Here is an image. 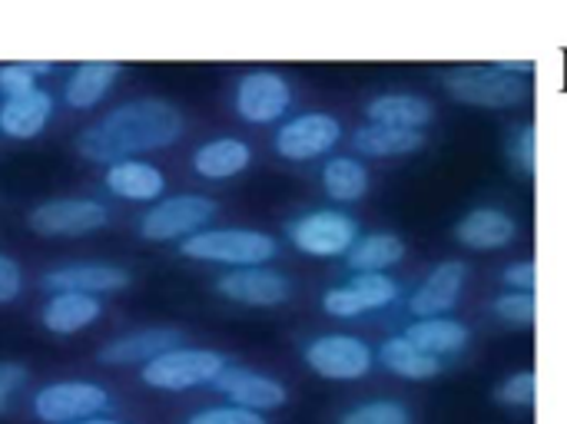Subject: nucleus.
I'll list each match as a JSON object with an SVG mask.
<instances>
[{
	"instance_id": "obj_1",
	"label": "nucleus",
	"mask_w": 567,
	"mask_h": 424,
	"mask_svg": "<svg viewBox=\"0 0 567 424\" xmlns=\"http://www.w3.org/2000/svg\"><path fill=\"white\" fill-rule=\"evenodd\" d=\"M183 136V113L169 100H133L110 110L76 136V153L90 163H123L136 153L166 149Z\"/></svg>"
},
{
	"instance_id": "obj_2",
	"label": "nucleus",
	"mask_w": 567,
	"mask_h": 424,
	"mask_svg": "<svg viewBox=\"0 0 567 424\" xmlns=\"http://www.w3.org/2000/svg\"><path fill=\"white\" fill-rule=\"evenodd\" d=\"M445 90L452 100L478 110H508L528 100V80L502 70L498 63H475L445 73Z\"/></svg>"
},
{
	"instance_id": "obj_3",
	"label": "nucleus",
	"mask_w": 567,
	"mask_h": 424,
	"mask_svg": "<svg viewBox=\"0 0 567 424\" xmlns=\"http://www.w3.org/2000/svg\"><path fill=\"white\" fill-rule=\"evenodd\" d=\"M183 256L199 262H223V266H262L276 259L279 246L269 232L259 229H203L183 239Z\"/></svg>"
},
{
	"instance_id": "obj_4",
	"label": "nucleus",
	"mask_w": 567,
	"mask_h": 424,
	"mask_svg": "<svg viewBox=\"0 0 567 424\" xmlns=\"http://www.w3.org/2000/svg\"><path fill=\"white\" fill-rule=\"evenodd\" d=\"M226 359L209 349H169L150 365H143L140 379L156 392H189L199 385H213L226 372Z\"/></svg>"
},
{
	"instance_id": "obj_5",
	"label": "nucleus",
	"mask_w": 567,
	"mask_h": 424,
	"mask_svg": "<svg viewBox=\"0 0 567 424\" xmlns=\"http://www.w3.org/2000/svg\"><path fill=\"white\" fill-rule=\"evenodd\" d=\"M213 216H216V203L209 196H196V193L169 196V199H159L150 213H143L140 236L150 242L189 239L203 232Z\"/></svg>"
},
{
	"instance_id": "obj_6",
	"label": "nucleus",
	"mask_w": 567,
	"mask_h": 424,
	"mask_svg": "<svg viewBox=\"0 0 567 424\" xmlns=\"http://www.w3.org/2000/svg\"><path fill=\"white\" fill-rule=\"evenodd\" d=\"M289 239L299 252L329 259V256L349 252L359 242V226L352 216H346L339 209H316V213H306L296 223H289Z\"/></svg>"
},
{
	"instance_id": "obj_7",
	"label": "nucleus",
	"mask_w": 567,
	"mask_h": 424,
	"mask_svg": "<svg viewBox=\"0 0 567 424\" xmlns=\"http://www.w3.org/2000/svg\"><path fill=\"white\" fill-rule=\"evenodd\" d=\"M110 409V392L93 382H53L33 395V415L43 424H73Z\"/></svg>"
},
{
	"instance_id": "obj_8",
	"label": "nucleus",
	"mask_w": 567,
	"mask_h": 424,
	"mask_svg": "<svg viewBox=\"0 0 567 424\" xmlns=\"http://www.w3.org/2000/svg\"><path fill=\"white\" fill-rule=\"evenodd\" d=\"M306 365L329 382H355L372 369V349L355 335H319L306 345Z\"/></svg>"
},
{
	"instance_id": "obj_9",
	"label": "nucleus",
	"mask_w": 567,
	"mask_h": 424,
	"mask_svg": "<svg viewBox=\"0 0 567 424\" xmlns=\"http://www.w3.org/2000/svg\"><path fill=\"white\" fill-rule=\"evenodd\" d=\"M292 106V86L276 70H252L236 83V113L246 123H276Z\"/></svg>"
},
{
	"instance_id": "obj_10",
	"label": "nucleus",
	"mask_w": 567,
	"mask_h": 424,
	"mask_svg": "<svg viewBox=\"0 0 567 424\" xmlns=\"http://www.w3.org/2000/svg\"><path fill=\"white\" fill-rule=\"evenodd\" d=\"M30 229L37 236H86L110 223V213L96 199H47L30 213Z\"/></svg>"
},
{
	"instance_id": "obj_11",
	"label": "nucleus",
	"mask_w": 567,
	"mask_h": 424,
	"mask_svg": "<svg viewBox=\"0 0 567 424\" xmlns=\"http://www.w3.org/2000/svg\"><path fill=\"white\" fill-rule=\"evenodd\" d=\"M342 139V123L329 113H302L279 126L276 133V153L292 163H306L316 156H326Z\"/></svg>"
},
{
	"instance_id": "obj_12",
	"label": "nucleus",
	"mask_w": 567,
	"mask_h": 424,
	"mask_svg": "<svg viewBox=\"0 0 567 424\" xmlns=\"http://www.w3.org/2000/svg\"><path fill=\"white\" fill-rule=\"evenodd\" d=\"M216 292L229 302L239 306H252V309H269V306H282L292 296V286L282 272L266 269V266H243L226 272L216 282Z\"/></svg>"
},
{
	"instance_id": "obj_13",
	"label": "nucleus",
	"mask_w": 567,
	"mask_h": 424,
	"mask_svg": "<svg viewBox=\"0 0 567 424\" xmlns=\"http://www.w3.org/2000/svg\"><path fill=\"white\" fill-rule=\"evenodd\" d=\"M213 389L219 395H226L233 405L259 412V415L276 412L289 402V392L282 382H276L262 372H252V369H236V365H226V372L213 382Z\"/></svg>"
},
{
	"instance_id": "obj_14",
	"label": "nucleus",
	"mask_w": 567,
	"mask_h": 424,
	"mask_svg": "<svg viewBox=\"0 0 567 424\" xmlns=\"http://www.w3.org/2000/svg\"><path fill=\"white\" fill-rule=\"evenodd\" d=\"M183 345V332L169 329V325H156V329H140L130 335H120L113 342H106L96 352L100 365H113V369H126V365H150L153 359H159L169 349Z\"/></svg>"
},
{
	"instance_id": "obj_15",
	"label": "nucleus",
	"mask_w": 567,
	"mask_h": 424,
	"mask_svg": "<svg viewBox=\"0 0 567 424\" xmlns=\"http://www.w3.org/2000/svg\"><path fill=\"white\" fill-rule=\"evenodd\" d=\"M130 286V272L110 262H70L43 276L47 292H83V296H110Z\"/></svg>"
},
{
	"instance_id": "obj_16",
	"label": "nucleus",
	"mask_w": 567,
	"mask_h": 424,
	"mask_svg": "<svg viewBox=\"0 0 567 424\" xmlns=\"http://www.w3.org/2000/svg\"><path fill=\"white\" fill-rule=\"evenodd\" d=\"M465 279H468V266L458 262V259H449V262L435 266L429 272V279L409 299L412 316H419V319H439V316L452 312L458 306V299H462Z\"/></svg>"
},
{
	"instance_id": "obj_17",
	"label": "nucleus",
	"mask_w": 567,
	"mask_h": 424,
	"mask_svg": "<svg viewBox=\"0 0 567 424\" xmlns=\"http://www.w3.org/2000/svg\"><path fill=\"white\" fill-rule=\"evenodd\" d=\"M515 236H518L515 219L505 209H495V206H478L468 216H462V223L455 226V239L462 246L475 249V252L505 249V246L515 242Z\"/></svg>"
},
{
	"instance_id": "obj_18",
	"label": "nucleus",
	"mask_w": 567,
	"mask_h": 424,
	"mask_svg": "<svg viewBox=\"0 0 567 424\" xmlns=\"http://www.w3.org/2000/svg\"><path fill=\"white\" fill-rule=\"evenodd\" d=\"M53 116V96L47 90H30L23 96L3 100L0 106V133L10 139H33Z\"/></svg>"
},
{
	"instance_id": "obj_19",
	"label": "nucleus",
	"mask_w": 567,
	"mask_h": 424,
	"mask_svg": "<svg viewBox=\"0 0 567 424\" xmlns=\"http://www.w3.org/2000/svg\"><path fill=\"white\" fill-rule=\"evenodd\" d=\"M103 183L116 199H130V203H156L166 189V176L153 163H143V159L113 163Z\"/></svg>"
},
{
	"instance_id": "obj_20",
	"label": "nucleus",
	"mask_w": 567,
	"mask_h": 424,
	"mask_svg": "<svg viewBox=\"0 0 567 424\" xmlns=\"http://www.w3.org/2000/svg\"><path fill=\"white\" fill-rule=\"evenodd\" d=\"M103 306L96 296H83V292H53L50 302L43 306V329L53 335H76L83 329H90L100 319Z\"/></svg>"
},
{
	"instance_id": "obj_21",
	"label": "nucleus",
	"mask_w": 567,
	"mask_h": 424,
	"mask_svg": "<svg viewBox=\"0 0 567 424\" xmlns=\"http://www.w3.org/2000/svg\"><path fill=\"white\" fill-rule=\"evenodd\" d=\"M123 66L113 63V60H90V63H80L66 86H63V100L70 110H93L120 80Z\"/></svg>"
},
{
	"instance_id": "obj_22",
	"label": "nucleus",
	"mask_w": 567,
	"mask_h": 424,
	"mask_svg": "<svg viewBox=\"0 0 567 424\" xmlns=\"http://www.w3.org/2000/svg\"><path fill=\"white\" fill-rule=\"evenodd\" d=\"M365 116H369V123H382V126L425 130L435 113H432V103L425 96H415V93H382V96L369 100Z\"/></svg>"
},
{
	"instance_id": "obj_23",
	"label": "nucleus",
	"mask_w": 567,
	"mask_h": 424,
	"mask_svg": "<svg viewBox=\"0 0 567 424\" xmlns=\"http://www.w3.org/2000/svg\"><path fill=\"white\" fill-rule=\"evenodd\" d=\"M252 163V149L249 143L236 139V136H223V139H209L193 153V169L203 179H229L239 176L243 169H249Z\"/></svg>"
},
{
	"instance_id": "obj_24",
	"label": "nucleus",
	"mask_w": 567,
	"mask_h": 424,
	"mask_svg": "<svg viewBox=\"0 0 567 424\" xmlns=\"http://www.w3.org/2000/svg\"><path fill=\"white\" fill-rule=\"evenodd\" d=\"M352 146H355V153L375 156V159H385V156H409V153H419V149L425 146V133H422V130H399V126L365 123V126L355 130Z\"/></svg>"
},
{
	"instance_id": "obj_25",
	"label": "nucleus",
	"mask_w": 567,
	"mask_h": 424,
	"mask_svg": "<svg viewBox=\"0 0 567 424\" xmlns=\"http://www.w3.org/2000/svg\"><path fill=\"white\" fill-rule=\"evenodd\" d=\"M379 359H382V365H385L392 375L409 379V382H425V379H435V375L442 372V359L422 352V349L412 345L405 335H395V339L382 342Z\"/></svg>"
},
{
	"instance_id": "obj_26",
	"label": "nucleus",
	"mask_w": 567,
	"mask_h": 424,
	"mask_svg": "<svg viewBox=\"0 0 567 424\" xmlns=\"http://www.w3.org/2000/svg\"><path fill=\"white\" fill-rule=\"evenodd\" d=\"M405 339L412 345H419L422 352L445 359V355H458L468 345V329L455 319H419L415 325H409Z\"/></svg>"
},
{
	"instance_id": "obj_27",
	"label": "nucleus",
	"mask_w": 567,
	"mask_h": 424,
	"mask_svg": "<svg viewBox=\"0 0 567 424\" xmlns=\"http://www.w3.org/2000/svg\"><path fill=\"white\" fill-rule=\"evenodd\" d=\"M405 259V242L395 232H372L362 236L352 249H349V266L355 272H385L392 266H399Z\"/></svg>"
},
{
	"instance_id": "obj_28",
	"label": "nucleus",
	"mask_w": 567,
	"mask_h": 424,
	"mask_svg": "<svg viewBox=\"0 0 567 424\" xmlns=\"http://www.w3.org/2000/svg\"><path fill=\"white\" fill-rule=\"evenodd\" d=\"M322 186L336 203H355L369 193V169L355 156H336L322 169Z\"/></svg>"
},
{
	"instance_id": "obj_29",
	"label": "nucleus",
	"mask_w": 567,
	"mask_h": 424,
	"mask_svg": "<svg viewBox=\"0 0 567 424\" xmlns=\"http://www.w3.org/2000/svg\"><path fill=\"white\" fill-rule=\"evenodd\" d=\"M352 299L359 302L362 312H372V309H385L399 299V282L389 279L385 272H359L349 286Z\"/></svg>"
},
{
	"instance_id": "obj_30",
	"label": "nucleus",
	"mask_w": 567,
	"mask_h": 424,
	"mask_svg": "<svg viewBox=\"0 0 567 424\" xmlns=\"http://www.w3.org/2000/svg\"><path fill=\"white\" fill-rule=\"evenodd\" d=\"M339 424H412V415L405 405L385 399V402H369V405L346 412Z\"/></svg>"
},
{
	"instance_id": "obj_31",
	"label": "nucleus",
	"mask_w": 567,
	"mask_h": 424,
	"mask_svg": "<svg viewBox=\"0 0 567 424\" xmlns=\"http://www.w3.org/2000/svg\"><path fill=\"white\" fill-rule=\"evenodd\" d=\"M495 316L505 322V325H518V329H525V325H532L535 322V296L532 292H502L498 299H495Z\"/></svg>"
},
{
	"instance_id": "obj_32",
	"label": "nucleus",
	"mask_w": 567,
	"mask_h": 424,
	"mask_svg": "<svg viewBox=\"0 0 567 424\" xmlns=\"http://www.w3.org/2000/svg\"><path fill=\"white\" fill-rule=\"evenodd\" d=\"M498 402L512 405V409L535 405V372H518V375L505 379L502 389H498Z\"/></svg>"
},
{
	"instance_id": "obj_33",
	"label": "nucleus",
	"mask_w": 567,
	"mask_h": 424,
	"mask_svg": "<svg viewBox=\"0 0 567 424\" xmlns=\"http://www.w3.org/2000/svg\"><path fill=\"white\" fill-rule=\"evenodd\" d=\"M186 424H266L259 412L239 409V405H223V409H203Z\"/></svg>"
},
{
	"instance_id": "obj_34",
	"label": "nucleus",
	"mask_w": 567,
	"mask_h": 424,
	"mask_svg": "<svg viewBox=\"0 0 567 424\" xmlns=\"http://www.w3.org/2000/svg\"><path fill=\"white\" fill-rule=\"evenodd\" d=\"M30 90H37V76L27 70V63H3V66H0V93H3L7 100L23 96V93H30Z\"/></svg>"
},
{
	"instance_id": "obj_35",
	"label": "nucleus",
	"mask_w": 567,
	"mask_h": 424,
	"mask_svg": "<svg viewBox=\"0 0 567 424\" xmlns=\"http://www.w3.org/2000/svg\"><path fill=\"white\" fill-rule=\"evenodd\" d=\"M27 379H30L27 365H20V362H0V415L10 409L13 395L27 385Z\"/></svg>"
},
{
	"instance_id": "obj_36",
	"label": "nucleus",
	"mask_w": 567,
	"mask_h": 424,
	"mask_svg": "<svg viewBox=\"0 0 567 424\" xmlns=\"http://www.w3.org/2000/svg\"><path fill=\"white\" fill-rule=\"evenodd\" d=\"M20 292H23V272L10 256L0 252V306L13 302Z\"/></svg>"
},
{
	"instance_id": "obj_37",
	"label": "nucleus",
	"mask_w": 567,
	"mask_h": 424,
	"mask_svg": "<svg viewBox=\"0 0 567 424\" xmlns=\"http://www.w3.org/2000/svg\"><path fill=\"white\" fill-rule=\"evenodd\" d=\"M512 159L532 176L535 173V126H522L512 136Z\"/></svg>"
},
{
	"instance_id": "obj_38",
	"label": "nucleus",
	"mask_w": 567,
	"mask_h": 424,
	"mask_svg": "<svg viewBox=\"0 0 567 424\" xmlns=\"http://www.w3.org/2000/svg\"><path fill=\"white\" fill-rule=\"evenodd\" d=\"M322 309H326L329 316H336V319H355V316H362L359 302L352 299V292H349L346 286H339V289L326 292V299H322Z\"/></svg>"
},
{
	"instance_id": "obj_39",
	"label": "nucleus",
	"mask_w": 567,
	"mask_h": 424,
	"mask_svg": "<svg viewBox=\"0 0 567 424\" xmlns=\"http://www.w3.org/2000/svg\"><path fill=\"white\" fill-rule=\"evenodd\" d=\"M502 282L515 292H532L535 289V262H512L502 272Z\"/></svg>"
},
{
	"instance_id": "obj_40",
	"label": "nucleus",
	"mask_w": 567,
	"mask_h": 424,
	"mask_svg": "<svg viewBox=\"0 0 567 424\" xmlns=\"http://www.w3.org/2000/svg\"><path fill=\"white\" fill-rule=\"evenodd\" d=\"M27 70H30L33 76H47V73H53V70H56V63H50V60H30V63H27Z\"/></svg>"
},
{
	"instance_id": "obj_41",
	"label": "nucleus",
	"mask_w": 567,
	"mask_h": 424,
	"mask_svg": "<svg viewBox=\"0 0 567 424\" xmlns=\"http://www.w3.org/2000/svg\"><path fill=\"white\" fill-rule=\"evenodd\" d=\"M73 424H120V422H113V418H103V415H96V418H83V422H73Z\"/></svg>"
}]
</instances>
